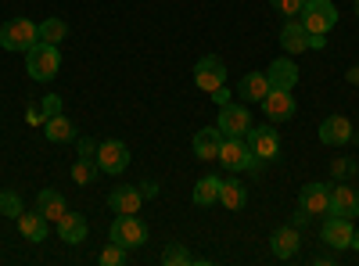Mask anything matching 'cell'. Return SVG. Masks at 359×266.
I'll return each instance as SVG.
<instances>
[{
  "label": "cell",
  "instance_id": "cell-1",
  "mask_svg": "<svg viewBox=\"0 0 359 266\" xmlns=\"http://www.w3.org/2000/svg\"><path fill=\"white\" fill-rule=\"evenodd\" d=\"M57 69H62V51H57L54 44L36 40L33 47L25 51V72L33 76L36 83H50L57 76Z\"/></svg>",
  "mask_w": 359,
  "mask_h": 266
},
{
  "label": "cell",
  "instance_id": "cell-2",
  "mask_svg": "<svg viewBox=\"0 0 359 266\" xmlns=\"http://www.w3.org/2000/svg\"><path fill=\"white\" fill-rule=\"evenodd\" d=\"M108 241L123 245L126 252L130 248H140V245H147V223L137 213H118L115 223H111V230H108Z\"/></svg>",
  "mask_w": 359,
  "mask_h": 266
},
{
  "label": "cell",
  "instance_id": "cell-3",
  "mask_svg": "<svg viewBox=\"0 0 359 266\" xmlns=\"http://www.w3.org/2000/svg\"><path fill=\"white\" fill-rule=\"evenodd\" d=\"M40 40V25L29 18H8L0 25V47L4 51H29Z\"/></svg>",
  "mask_w": 359,
  "mask_h": 266
},
{
  "label": "cell",
  "instance_id": "cell-4",
  "mask_svg": "<svg viewBox=\"0 0 359 266\" xmlns=\"http://www.w3.org/2000/svg\"><path fill=\"white\" fill-rule=\"evenodd\" d=\"M219 162L230 169V173H252L259 166L255 152L248 147L245 137H223V147H219Z\"/></svg>",
  "mask_w": 359,
  "mask_h": 266
},
{
  "label": "cell",
  "instance_id": "cell-5",
  "mask_svg": "<svg viewBox=\"0 0 359 266\" xmlns=\"http://www.w3.org/2000/svg\"><path fill=\"white\" fill-rule=\"evenodd\" d=\"M298 22H302L309 33H331V29L338 25V8L331 4V0H306L302 15H298Z\"/></svg>",
  "mask_w": 359,
  "mask_h": 266
},
{
  "label": "cell",
  "instance_id": "cell-6",
  "mask_svg": "<svg viewBox=\"0 0 359 266\" xmlns=\"http://www.w3.org/2000/svg\"><path fill=\"white\" fill-rule=\"evenodd\" d=\"M245 140H248V147L255 152L259 162H273L280 155V133H277V126H248Z\"/></svg>",
  "mask_w": 359,
  "mask_h": 266
},
{
  "label": "cell",
  "instance_id": "cell-7",
  "mask_svg": "<svg viewBox=\"0 0 359 266\" xmlns=\"http://www.w3.org/2000/svg\"><path fill=\"white\" fill-rule=\"evenodd\" d=\"M194 83H198V91H205V94H212L216 86H223V83H226L223 58H216V54L198 58V62H194Z\"/></svg>",
  "mask_w": 359,
  "mask_h": 266
},
{
  "label": "cell",
  "instance_id": "cell-8",
  "mask_svg": "<svg viewBox=\"0 0 359 266\" xmlns=\"http://www.w3.org/2000/svg\"><path fill=\"white\" fill-rule=\"evenodd\" d=\"M216 126H219V133H223V137H245V133H248V126H252V112H248V105H237V101L223 105V108H219Z\"/></svg>",
  "mask_w": 359,
  "mask_h": 266
},
{
  "label": "cell",
  "instance_id": "cell-9",
  "mask_svg": "<svg viewBox=\"0 0 359 266\" xmlns=\"http://www.w3.org/2000/svg\"><path fill=\"white\" fill-rule=\"evenodd\" d=\"M126 166H130V147H126L123 140H101V144H97V169H101V173L118 176Z\"/></svg>",
  "mask_w": 359,
  "mask_h": 266
},
{
  "label": "cell",
  "instance_id": "cell-10",
  "mask_svg": "<svg viewBox=\"0 0 359 266\" xmlns=\"http://www.w3.org/2000/svg\"><path fill=\"white\" fill-rule=\"evenodd\" d=\"M259 105H262L269 123H291L294 119V98H291V91H269Z\"/></svg>",
  "mask_w": 359,
  "mask_h": 266
},
{
  "label": "cell",
  "instance_id": "cell-11",
  "mask_svg": "<svg viewBox=\"0 0 359 266\" xmlns=\"http://www.w3.org/2000/svg\"><path fill=\"white\" fill-rule=\"evenodd\" d=\"M331 216H345V220L359 216V191L348 187L345 180H338L331 187Z\"/></svg>",
  "mask_w": 359,
  "mask_h": 266
},
{
  "label": "cell",
  "instance_id": "cell-12",
  "mask_svg": "<svg viewBox=\"0 0 359 266\" xmlns=\"http://www.w3.org/2000/svg\"><path fill=\"white\" fill-rule=\"evenodd\" d=\"M298 205H302L309 216L331 213V187L327 184H306L302 191H298Z\"/></svg>",
  "mask_w": 359,
  "mask_h": 266
},
{
  "label": "cell",
  "instance_id": "cell-13",
  "mask_svg": "<svg viewBox=\"0 0 359 266\" xmlns=\"http://www.w3.org/2000/svg\"><path fill=\"white\" fill-rule=\"evenodd\" d=\"M320 140L327 147H345L352 140V123L345 119V115H327V119L320 123Z\"/></svg>",
  "mask_w": 359,
  "mask_h": 266
},
{
  "label": "cell",
  "instance_id": "cell-14",
  "mask_svg": "<svg viewBox=\"0 0 359 266\" xmlns=\"http://www.w3.org/2000/svg\"><path fill=\"white\" fill-rule=\"evenodd\" d=\"M266 79H269V91H294L298 65L291 62V58H277V62L266 69Z\"/></svg>",
  "mask_w": 359,
  "mask_h": 266
},
{
  "label": "cell",
  "instance_id": "cell-15",
  "mask_svg": "<svg viewBox=\"0 0 359 266\" xmlns=\"http://www.w3.org/2000/svg\"><path fill=\"white\" fill-rule=\"evenodd\" d=\"M298 245H302V238H298V227H277L273 234H269V248H273L277 259H294L298 255Z\"/></svg>",
  "mask_w": 359,
  "mask_h": 266
},
{
  "label": "cell",
  "instance_id": "cell-16",
  "mask_svg": "<svg viewBox=\"0 0 359 266\" xmlns=\"http://www.w3.org/2000/svg\"><path fill=\"white\" fill-rule=\"evenodd\" d=\"M323 241L331 248H348L352 245V220L327 213V220H323Z\"/></svg>",
  "mask_w": 359,
  "mask_h": 266
},
{
  "label": "cell",
  "instance_id": "cell-17",
  "mask_svg": "<svg viewBox=\"0 0 359 266\" xmlns=\"http://www.w3.org/2000/svg\"><path fill=\"white\" fill-rule=\"evenodd\" d=\"M280 47H284L287 54H302V51H309V29L298 22V18H287L284 29H280Z\"/></svg>",
  "mask_w": 359,
  "mask_h": 266
},
{
  "label": "cell",
  "instance_id": "cell-18",
  "mask_svg": "<svg viewBox=\"0 0 359 266\" xmlns=\"http://www.w3.org/2000/svg\"><path fill=\"white\" fill-rule=\"evenodd\" d=\"M266 94H269L266 72H248V76H241V83H237V98H241L245 105H259Z\"/></svg>",
  "mask_w": 359,
  "mask_h": 266
},
{
  "label": "cell",
  "instance_id": "cell-19",
  "mask_svg": "<svg viewBox=\"0 0 359 266\" xmlns=\"http://www.w3.org/2000/svg\"><path fill=\"white\" fill-rule=\"evenodd\" d=\"M18 230H22V238H25V241L40 245V241H47L50 220H47L40 209H36V213H22V216H18Z\"/></svg>",
  "mask_w": 359,
  "mask_h": 266
},
{
  "label": "cell",
  "instance_id": "cell-20",
  "mask_svg": "<svg viewBox=\"0 0 359 266\" xmlns=\"http://www.w3.org/2000/svg\"><path fill=\"white\" fill-rule=\"evenodd\" d=\"M219 147H223V133H219V126H205V130H198L194 133V155L198 159H219Z\"/></svg>",
  "mask_w": 359,
  "mask_h": 266
},
{
  "label": "cell",
  "instance_id": "cell-21",
  "mask_svg": "<svg viewBox=\"0 0 359 266\" xmlns=\"http://www.w3.org/2000/svg\"><path fill=\"white\" fill-rule=\"evenodd\" d=\"M86 230H90V223L79 213H65L62 220H57V234H62L65 245H83L86 241Z\"/></svg>",
  "mask_w": 359,
  "mask_h": 266
},
{
  "label": "cell",
  "instance_id": "cell-22",
  "mask_svg": "<svg viewBox=\"0 0 359 266\" xmlns=\"http://www.w3.org/2000/svg\"><path fill=\"white\" fill-rule=\"evenodd\" d=\"M140 187H130V184H123V187H115L111 194H108V205H111V213L118 216V213H140Z\"/></svg>",
  "mask_w": 359,
  "mask_h": 266
},
{
  "label": "cell",
  "instance_id": "cell-23",
  "mask_svg": "<svg viewBox=\"0 0 359 266\" xmlns=\"http://www.w3.org/2000/svg\"><path fill=\"white\" fill-rule=\"evenodd\" d=\"M219 201H223V209H230V213H241L245 205H248V191H245V184L237 180H223V187H219Z\"/></svg>",
  "mask_w": 359,
  "mask_h": 266
},
{
  "label": "cell",
  "instance_id": "cell-24",
  "mask_svg": "<svg viewBox=\"0 0 359 266\" xmlns=\"http://www.w3.org/2000/svg\"><path fill=\"white\" fill-rule=\"evenodd\" d=\"M36 209H40V213L50 220V223H57V220H62V216L69 213V209H65V198L57 194V191H50V187L36 194Z\"/></svg>",
  "mask_w": 359,
  "mask_h": 266
},
{
  "label": "cell",
  "instance_id": "cell-25",
  "mask_svg": "<svg viewBox=\"0 0 359 266\" xmlns=\"http://www.w3.org/2000/svg\"><path fill=\"white\" fill-rule=\"evenodd\" d=\"M219 187H223V180H219V176H201V180L194 184V205H201V209H205V205H212V201H219Z\"/></svg>",
  "mask_w": 359,
  "mask_h": 266
},
{
  "label": "cell",
  "instance_id": "cell-26",
  "mask_svg": "<svg viewBox=\"0 0 359 266\" xmlns=\"http://www.w3.org/2000/svg\"><path fill=\"white\" fill-rule=\"evenodd\" d=\"M43 133H47V140H54V144H62V140H76L79 133H76V126L65 119V115H50V119L43 123Z\"/></svg>",
  "mask_w": 359,
  "mask_h": 266
},
{
  "label": "cell",
  "instance_id": "cell-27",
  "mask_svg": "<svg viewBox=\"0 0 359 266\" xmlns=\"http://www.w3.org/2000/svg\"><path fill=\"white\" fill-rule=\"evenodd\" d=\"M65 36H69V25L62 22V18H43L40 22V40L43 44H65Z\"/></svg>",
  "mask_w": 359,
  "mask_h": 266
},
{
  "label": "cell",
  "instance_id": "cell-28",
  "mask_svg": "<svg viewBox=\"0 0 359 266\" xmlns=\"http://www.w3.org/2000/svg\"><path fill=\"white\" fill-rule=\"evenodd\" d=\"M97 173H101V169H97V159H83V155H79V159L72 162V180H76L79 187L94 184V180H97Z\"/></svg>",
  "mask_w": 359,
  "mask_h": 266
},
{
  "label": "cell",
  "instance_id": "cell-29",
  "mask_svg": "<svg viewBox=\"0 0 359 266\" xmlns=\"http://www.w3.org/2000/svg\"><path fill=\"white\" fill-rule=\"evenodd\" d=\"M0 213H4L8 220H18L25 209H22V198L18 191H0Z\"/></svg>",
  "mask_w": 359,
  "mask_h": 266
},
{
  "label": "cell",
  "instance_id": "cell-30",
  "mask_svg": "<svg viewBox=\"0 0 359 266\" xmlns=\"http://www.w3.org/2000/svg\"><path fill=\"white\" fill-rule=\"evenodd\" d=\"M162 262H165V266H184V262H194V255H191L184 245H169V248L162 252Z\"/></svg>",
  "mask_w": 359,
  "mask_h": 266
},
{
  "label": "cell",
  "instance_id": "cell-31",
  "mask_svg": "<svg viewBox=\"0 0 359 266\" xmlns=\"http://www.w3.org/2000/svg\"><path fill=\"white\" fill-rule=\"evenodd\" d=\"M123 262H126V248L115 245V241H108V248L101 252V266H123Z\"/></svg>",
  "mask_w": 359,
  "mask_h": 266
},
{
  "label": "cell",
  "instance_id": "cell-32",
  "mask_svg": "<svg viewBox=\"0 0 359 266\" xmlns=\"http://www.w3.org/2000/svg\"><path fill=\"white\" fill-rule=\"evenodd\" d=\"M269 4H273V11H280L284 18H298L306 8V0H269Z\"/></svg>",
  "mask_w": 359,
  "mask_h": 266
},
{
  "label": "cell",
  "instance_id": "cell-33",
  "mask_svg": "<svg viewBox=\"0 0 359 266\" xmlns=\"http://www.w3.org/2000/svg\"><path fill=\"white\" fill-rule=\"evenodd\" d=\"M331 176H334V180H352V176H355V162L352 159H334Z\"/></svg>",
  "mask_w": 359,
  "mask_h": 266
},
{
  "label": "cell",
  "instance_id": "cell-34",
  "mask_svg": "<svg viewBox=\"0 0 359 266\" xmlns=\"http://www.w3.org/2000/svg\"><path fill=\"white\" fill-rule=\"evenodd\" d=\"M40 112H43V123L50 119V115H62V98H57V94H47L43 105H40Z\"/></svg>",
  "mask_w": 359,
  "mask_h": 266
},
{
  "label": "cell",
  "instance_id": "cell-35",
  "mask_svg": "<svg viewBox=\"0 0 359 266\" xmlns=\"http://www.w3.org/2000/svg\"><path fill=\"white\" fill-rule=\"evenodd\" d=\"M76 144H79V155L83 159H97V147H94V140H90V137H76Z\"/></svg>",
  "mask_w": 359,
  "mask_h": 266
},
{
  "label": "cell",
  "instance_id": "cell-36",
  "mask_svg": "<svg viewBox=\"0 0 359 266\" xmlns=\"http://www.w3.org/2000/svg\"><path fill=\"white\" fill-rule=\"evenodd\" d=\"M208 98H212V101H216V105L223 108V105H230V98H233V94L226 91V83H223V86H216V91H212V94H208Z\"/></svg>",
  "mask_w": 359,
  "mask_h": 266
},
{
  "label": "cell",
  "instance_id": "cell-37",
  "mask_svg": "<svg viewBox=\"0 0 359 266\" xmlns=\"http://www.w3.org/2000/svg\"><path fill=\"white\" fill-rule=\"evenodd\" d=\"M140 194H144V198H155V194H158V184H155V180H144V184H140Z\"/></svg>",
  "mask_w": 359,
  "mask_h": 266
},
{
  "label": "cell",
  "instance_id": "cell-38",
  "mask_svg": "<svg viewBox=\"0 0 359 266\" xmlns=\"http://www.w3.org/2000/svg\"><path fill=\"white\" fill-rule=\"evenodd\" d=\"M309 220H313V216H309V213L302 209V205H298V213H294V227H306Z\"/></svg>",
  "mask_w": 359,
  "mask_h": 266
},
{
  "label": "cell",
  "instance_id": "cell-39",
  "mask_svg": "<svg viewBox=\"0 0 359 266\" xmlns=\"http://www.w3.org/2000/svg\"><path fill=\"white\" fill-rule=\"evenodd\" d=\"M345 79H348V83H355V86H359V65H355V69H348V72H345Z\"/></svg>",
  "mask_w": 359,
  "mask_h": 266
},
{
  "label": "cell",
  "instance_id": "cell-40",
  "mask_svg": "<svg viewBox=\"0 0 359 266\" xmlns=\"http://www.w3.org/2000/svg\"><path fill=\"white\" fill-rule=\"evenodd\" d=\"M348 248H355V252H359V230H352V245H348Z\"/></svg>",
  "mask_w": 359,
  "mask_h": 266
},
{
  "label": "cell",
  "instance_id": "cell-41",
  "mask_svg": "<svg viewBox=\"0 0 359 266\" xmlns=\"http://www.w3.org/2000/svg\"><path fill=\"white\" fill-rule=\"evenodd\" d=\"M355 15H359V0H355Z\"/></svg>",
  "mask_w": 359,
  "mask_h": 266
}]
</instances>
